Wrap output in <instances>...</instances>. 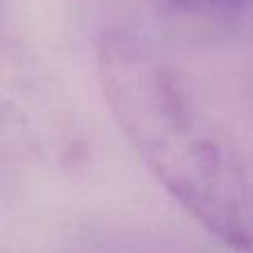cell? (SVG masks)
<instances>
[{
  "instance_id": "cell-2",
  "label": "cell",
  "mask_w": 253,
  "mask_h": 253,
  "mask_svg": "<svg viewBox=\"0 0 253 253\" xmlns=\"http://www.w3.org/2000/svg\"><path fill=\"white\" fill-rule=\"evenodd\" d=\"M67 135L58 89L36 60L0 31V162L51 156Z\"/></svg>"
},
{
  "instance_id": "cell-1",
  "label": "cell",
  "mask_w": 253,
  "mask_h": 253,
  "mask_svg": "<svg viewBox=\"0 0 253 253\" xmlns=\"http://www.w3.org/2000/svg\"><path fill=\"white\" fill-rule=\"evenodd\" d=\"M116 123L162 187L213 236L251 247L247 160L198 105L184 78L140 36L109 29L96 47Z\"/></svg>"
},
{
  "instance_id": "cell-3",
  "label": "cell",
  "mask_w": 253,
  "mask_h": 253,
  "mask_svg": "<svg viewBox=\"0 0 253 253\" xmlns=\"http://www.w3.org/2000/svg\"><path fill=\"white\" fill-rule=\"evenodd\" d=\"M249 2L251 0H165L167 7L180 16L222 27H233L247 18Z\"/></svg>"
},
{
  "instance_id": "cell-4",
  "label": "cell",
  "mask_w": 253,
  "mask_h": 253,
  "mask_svg": "<svg viewBox=\"0 0 253 253\" xmlns=\"http://www.w3.org/2000/svg\"><path fill=\"white\" fill-rule=\"evenodd\" d=\"M2 7H4V0H0V11H2Z\"/></svg>"
}]
</instances>
